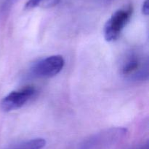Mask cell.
<instances>
[{"mask_svg":"<svg viewBox=\"0 0 149 149\" xmlns=\"http://www.w3.org/2000/svg\"><path fill=\"white\" fill-rule=\"evenodd\" d=\"M65 60L61 55L46 57L35 63L30 69V74L36 78H49L61 72Z\"/></svg>","mask_w":149,"mask_h":149,"instance_id":"4","label":"cell"},{"mask_svg":"<svg viewBox=\"0 0 149 149\" xmlns=\"http://www.w3.org/2000/svg\"><path fill=\"white\" fill-rule=\"evenodd\" d=\"M61 0H29L25 5V8L27 10L36 8L37 7H52L57 5Z\"/></svg>","mask_w":149,"mask_h":149,"instance_id":"7","label":"cell"},{"mask_svg":"<svg viewBox=\"0 0 149 149\" xmlns=\"http://www.w3.org/2000/svg\"><path fill=\"white\" fill-rule=\"evenodd\" d=\"M121 72L130 80H146L148 76V59L139 53H130L124 59Z\"/></svg>","mask_w":149,"mask_h":149,"instance_id":"2","label":"cell"},{"mask_svg":"<svg viewBox=\"0 0 149 149\" xmlns=\"http://www.w3.org/2000/svg\"><path fill=\"white\" fill-rule=\"evenodd\" d=\"M143 13L145 15H148L149 13V6H148V0H146L144 1L143 4V8H142Z\"/></svg>","mask_w":149,"mask_h":149,"instance_id":"8","label":"cell"},{"mask_svg":"<svg viewBox=\"0 0 149 149\" xmlns=\"http://www.w3.org/2000/svg\"><path fill=\"white\" fill-rule=\"evenodd\" d=\"M46 145V140L43 138H34L17 143L6 149H42Z\"/></svg>","mask_w":149,"mask_h":149,"instance_id":"6","label":"cell"},{"mask_svg":"<svg viewBox=\"0 0 149 149\" xmlns=\"http://www.w3.org/2000/svg\"><path fill=\"white\" fill-rule=\"evenodd\" d=\"M138 149H148V143H146V144L140 147Z\"/></svg>","mask_w":149,"mask_h":149,"instance_id":"9","label":"cell"},{"mask_svg":"<svg viewBox=\"0 0 149 149\" xmlns=\"http://www.w3.org/2000/svg\"><path fill=\"white\" fill-rule=\"evenodd\" d=\"M133 13L132 7L129 6L115 12L107 20L104 26V37L107 42H114L120 37L122 32L130 20Z\"/></svg>","mask_w":149,"mask_h":149,"instance_id":"3","label":"cell"},{"mask_svg":"<svg viewBox=\"0 0 149 149\" xmlns=\"http://www.w3.org/2000/svg\"><path fill=\"white\" fill-rule=\"evenodd\" d=\"M127 131V129L122 127L104 130L84 140L77 149H106L122 140Z\"/></svg>","mask_w":149,"mask_h":149,"instance_id":"1","label":"cell"},{"mask_svg":"<svg viewBox=\"0 0 149 149\" xmlns=\"http://www.w3.org/2000/svg\"><path fill=\"white\" fill-rule=\"evenodd\" d=\"M36 89L32 86H26L22 89L10 92L0 102V108L4 112H10L22 108L33 97Z\"/></svg>","mask_w":149,"mask_h":149,"instance_id":"5","label":"cell"}]
</instances>
